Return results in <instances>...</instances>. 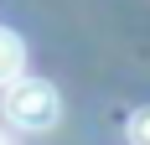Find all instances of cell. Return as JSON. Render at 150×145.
<instances>
[{"label":"cell","instance_id":"277c9868","mask_svg":"<svg viewBox=\"0 0 150 145\" xmlns=\"http://www.w3.org/2000/svg\"><path fill=\"white\" fill-rule=\"evenodd\" d=\"M0 145H5V140H0Z\"/></svg>","mask_w":150,"mask_h":145},{"label":"cell","instance_id":"7a4b0ae2","mask_svg":"<svg viewBox=\"0 0 150 145\" xmlns=\"http://www.w3.org/2000/svg\"><path fill=\"white\" fill-rule=\"evenodd\" d=\"M26 68V42L16 36L11 26H0V88H11Z\"/></svg>","mask_w":150,"mask_h":145},{"label":"cell","instance_id":"6da1fadb","mask_svg":"<svg viewBox=\"0 0 150 145\" xmlns=\"http://www.w3.org/2000/svg\"><path fill=\"white\" fill-rule=\"evenodd\" d=\"M5 119H11L16 130H26V135L52 130V124L62 119L57 88L47 83V78H16V83L5 88Z\"/></svg>","mask_w":150,"mask_h":145},{"label":"cell","instance_id":"3957f363","mask_svg":"<svg viewBox=\"0 0 150 145\" xmlns=\"http://www.w3.org/2000/svg\"><path fill=\"white\" fill-rule=\"evenodd\" d=\"M124 135H129V145H150V104L129 114V124H124Z\"/></svg>","mask_w":150,"mask_h":145}]
</instances>
